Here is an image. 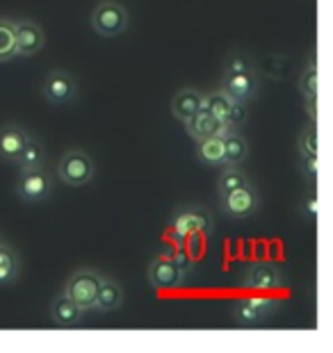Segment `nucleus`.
<instances>
[{"label": "nucleus", "instance_id": "nucleus-1", "mask_svg": "<svg viewBox=\"0 0 333 353\" xmlns=\"http://www.w3.org/2000/svg\"><path fill=\"white\" fill-rule=\"evenodd\" d=\"M213 226H215V223H213V214H210L206 208L192 205V208L178 210V212L173 214L169 235L176 239V244L180 246L187 237L210 235V232H213Z\"/></svg>", "mask_w": 333, "mask_h": 353}, {"label": "nucleus", "instance_id": "nucleus-2", "mask_svg": "<svg viewBox=\"0 0 333 353\" xmlns=\"http://www.w3.org/2000/svg\"><path fill=\"white\" fill-rule=\"evenodd\" d=\"M101 272L96 269H78L66 278L64 294L80 307L82 312H92L96 307V294L101 285Z\"/></svg>", "mask_w": 333, "mask_h": 353}, {"label": "nucleus", "instance_id": "nucleus-3", "mask_svg": "<svg viewBox=\"0 0 333 353\" xmlns=\"http://www.w3.org/2000/svg\"><path fill=\"white\" fill-rule=\"evenodd\" d=\"M59 180L69 187H85L94 180L96 167L94 160L80 148H71L59 157V167H57Z\"/></svg>", "mask_w": 333, "mask_h": 353}, {"label": "nucleus", "instance_id": "nucleus-4", "mask_svg": "<svg viewBox=\"0 0 333 353\" xmlns=\"http://www.w3.org/2000/svg\"><path fill=\"white\" fill-rule=\"evenodd\" d=\"M92 28L96 34L105 37V39L121 34L128 28L126 7L117 0H101L92 12Z\"/></svg>", "mask_w": 333, "mask_h": 353}, {"label": "nucleus", "instance_id": "nucleus-5", "mask_svg": "<svg viewBox=\"0 0 333 353\" xmlns=\"http://www.w3.org/2000/svg\"><path fill=\"white\" fill-rule=\"evenodd\" d=\"M278 307H281V303H278L276 299L247 296V299H238V301L233 303L231 312L238 326H258L267 317H272Z\"/></svg>", "mask_w": 333, "mask_h": 353}, {"label": "nucleus", "instance_id": "nucleus-6", "mask_svg": "<svg viewBox=\"0 0 333 353\" xmlns=\"http://www.w3.org/2000/svg\"><path fill=\"white\" fill-rule=\"evenodd\" d=\"M53 194V178L46 169H21L17 178V196L28 203V205H37L44 203Z\"/></svg>", "mask_w": 333, "mask_h": 353}, {"label": "nucleus", "instance_id": "nucleus-7", "mask_svg": "<svg viewBox=\"0 0 333 353\" xmlns=\"http://www.w3.org/2000/svg\"><path fill=\"white\" fill-rule=\"evenodd\" d=\"M41 96L50 105L71 103L78 96V82L66 69H50L41 82Z\"/></svg>", "mask_w": 333, "mask_h": 353}, {"label": "nucleus", "instance_id": "nucleus-8", "mask_svg": "<svg viewBox=\"0 0 333 353\" xmlns=\"http://www.w3.org/2000/svg\"><path fill=\"white\" fill-rule=\"evenodd\" d=\"M219 201H222L224 214H229L231 219H247V216L258 212V208H260V196L254 185H245V187H240V190L222 194Z\"/></svg>", "mask_w": 333, "mask_h": 353}, {"label": "nucleus", "instance_id": "nucleus-9", "mask_svg": "<svg viewBox=\"0 0 333 353\" xmlns=\"http://www.w3.org/2000/svg\"><path fill=\"white\" fill-rule=\"evenodd\" d=\"M222 92L229 96L231 101L236 103H249L256 99L260 89V80L256 76L254 69L249 71H233V73H224V80H222Z\"/></svg>", "mask_w": 333, "mask_h": 353}, {"label": "nucleus", "instance_id": "nucleus-10", "mask_svg": "<svg viewBox=\"0 0 333 353\" xmlns=\"http://www.w3.org/2000/svg\"><path fill=\"white\" fill-rule=\"evenodd\" d=\"M285 278L283 272L272 262H254L247 267L245 276H242V288L254 292H269L283 288Z\"/></svg>", "mask_w": 333, "mask_h": 353}, {"label": "nucleus", "instance_id": "nucleus-11", "mask_svg": "<svg viewBox=\"0 0 333 353\" xmlns=\"http://www.w3.org/2000/svg\"><path fill=\"white\" fill-rule=\"evenodd\" d=\"M185 130L194 141L208 139V137H226L231 132V128L226 125L222 119H217L213 112H208L206 108H201L192 119L185 121Z\"/></svg>", "mask_w": 333, "mask_h": 353}, {"label": "nucleus", "instance_id": "nucleus-12", "mask_svg": "<svg viewBox=\"0 0 333 353\" xmlns=\"http://www.w3.org/2000/svg\"><path fill=\"white\" fill-rule=\"evenodd\" d=\"M14 30H17L19 57H32L46 46V32H44V28L37 21L32 19L14 21Z\"/></svg>", "mask_w": 333, "mask_h": 353}, {"label": "nucleus", "instance_id": "nucleus-13", "mask_svg": "<svg viewBox=\"0 0 333 353\" xmlns=\"http://www.w3.org/2000/svg\"><path fill=\"white\" fill-rule=\"evenodd\" d=\"M146 274H149V283L158 290H171V288H178V285L187 283L183 274H180L176 265L171 262V258H153Z\"/></svg>", "mask_w": 333, "mask_h": 353}, {"label": "nucleus", "instance_id": "nucleus-14", "mask_svg": "<svg viewBox=\"0 0 333 353\" xmlns=\"http://www.w3.org/2000/svg\"><path fill=\"white\" fill-rule=\"evenodd\" d=\"M30 134L17 123H5L0 128V160L17 162L21 151L26 148Z\"/></svg>", "mask_w": 333, "mask_h": 353}, {"label": "nucleus", "instance_id": "nucleus-15", "mask_svg": "<svg viewBox=\"0 0 333 353\" xmlns=\"http://www.w3.org/2000/svg\"><path fill=\"white\" fill-rule=\"evenodd\" d=\"M201 108H203V92L196 87L180 89L171 101V114L176 117L180 123H185L187 119H192Z\"/></svg>", "mask_w": 333, "mask_h": 353}, {"label": "nucleus", "instance_id": "nucleus-16", "mask_svg": "<svg viewBox=\"0 0 333 353\" xmlns=\"http://www.w3.org/2000/svg\"><path fill=\"white\" fill-rule=\"evenodd\" d=\"M124 303V288L117 278L112 276H101V285H98L96 294V312H115Z\"/></svg>", "mask_w": 333, "mask_h": 353}, {"label": "nucleus", "instance_id": "nucleus-17", "mask_svg": "<svg viewBox=\"0 0 333 353\" xmlns=\"http://www.w3.org/2000/svg\"><path fill=\"white\" fill-rule=\"evenodd\" d=\"M50 319H53V324L59 328H69L82 319V310L62 292V294H57L50 303Z\"/></svg>", "mask_w": 333, "mask_h": 353}, {"label": "nucleus", "instance_id": "nucleus-18", "mask_svg": "<svg viewBox=\"0 0 333 353\" xmlns=\"http://www.w3.org/2000/svg\"><path fill=\"white\" fill-rule=\"evenodd\" d=\"M222 141H224V167L226 164L240 167L249 157V141L240 130H231Z\"/></svg>", "mask_w": 333, "mask_h": 353}, {"label": "nucleus", "instance_id": "nucleus-19", "mask_svg": "<svg viewBox=\"0 0 333 353\" xmlns=\"http://www.w3.org/2000/svg\"><path fill=\"white\" fill-rule=\"evenodd\" d=\"M196 160L206 167H224V141L222 137H208L196 141Z\"/></svg>", "mask_w": 333, "mask_h": 353}, {"label": "nucleus", "instance_id": "nucleus-20", "mask_svg": "<svg viewBox=\"0 0 333 353\" xmlns=\"http://www.w3.org/2000/svg\"><path fill=\"white\" fill-rule=\"evenodd\" d=\"M19 272H21L19 253L14 251L7 242H3L0 244V288L12 285L19 278Z\"/></svg>", "mask_w": 333, "mask_h": 353}, {"label": "nucleus", "instance_id": "nucleus-21", "mask_svg": "<svg viewBox=\"0 0 333 353\" xmlns=\"http://www.w3.org/2000/svg\"><path fill=\"white\" fill-rule=\"evenodd\" d=\"M14 57H19L14 19L0 17V64H3V62H12Z\"/></svg>", "mask_w": 333, "mask_h": 353}, {"label": "nucleus", "instance_id": "nucleus-22", "mask_svg": "<svg viewBox=\"0 0 333 353\" xmlns=\"http://www.w3.org/2000/svg\"><path fill=\"white\" fill-rule=\"evenodd\" d=\"M245 185H251V180H249L245 171L240 167H233V164H226V169L219 174V180H217V192H219V196H222V194L240 190V187H245Z\"/></svg>", "mask_w": 333, "mask_h": 353}, {"label": "nucleus", "instance_id": "nucleus-23", "mask_svg": "<svg viewBox=\"0 0 333 353\" xmlns=\"http://www.w3.org/2000/svg\"><path fill=\"white\" fill-rule=\"evenodd\" d=\"M17 164L21 169H41L46 164V151H44V146L35 137H30L26 148L19 155Z\"/></svg>", "mask_w": 333, "mask_h": 353}, {"label": "nucleus", "instance_id": "nucleus-24", "mask_svg": "<svg viewBox=\"0 0 333 353\" xmlns=\"http://www.w3.org/2000/svg\"><path fill=\"white\" fill-rule=\"evenodd\" d=\"M231 105H233V101L222 92V89H215V92L203 94V108H206L208 112H213V114L217 119H222V121H226V114H229Z\"/></svg>", "mask_w": 333, "mask_h": 353}, {"label": "nucleus", "instance_id": "nucleus-25", "mask_svg": "<svg viewBox=\"0 0 333 353\" xmlns=\"http://www.w3.org/2000/svg\"><path fill=\"white\" fill-rule=\"evenodd\" d=\"M299 92L304 94V99H317V59L313 57L306 64V69L299 76Z\"/></svg>", "mask_w": 333, "mask_h": 353}, {"label": "nucleus", "instance_id": "nucleus-26", "mask_svg": "<svg viewBox=\"0 0 333 353\" xmlns=\"http://www.w3.org/2000/svg\"><path fill=\"white\" fill-rule=\"evenodd\" d=\"M297 151L299 155H320V148H317V123L310 121L304 130H301L299 139H297Z\"/></svg>", "mask_w": 333, "mask_h": 353}, {"label": "nucleus", "instance_id": "nucleus-27", "mask_svg": "<svg viewBox=\"0 0 333 353\" xmlns=\"http://www.w3.org/2000/svg\"><path fill=\"white\" fill-rule=\"evenodd\" d=\"M249 69H254V64H251V59H249L245 52H238V50H233L226 55L224 59V73H233V71H249Z\"/></svg>", "mask_w": 333, "mask_h": 353}, {"label": "nucleus", "instance_id": "nucleus-28", "mask_svg": "<svg viewBox=\"0 0 333 353\" xmlns=\"http://www.w3.org/2000/svg\"><path fill=\"white\" fill-rule=\"evenodd\" d=\"M247 119H249V112L245 108V103H236L233 101L231 105V110H229V114H226V125L231 128V130H240L242 125L247 123Z\"/></svg>", "mask_w": 333, "mask_h": 353}, {"label": "nucleus", "instance_id": "nucleus-29", "mask_svg": "<svg viewBox=\"0 0 333 353\" xmlns=\"http://www.w3.org/2000/svg\"><path fill=\"white\" fill-rule=\"evenodd\" d=\"M301 214H304V219L315 223L317 221V214H320V199H317V192L310 190L304 201H301Z\"/></svg>", "mask_w": 333, "mask_h": 353}, {"label": "nucleus", "instance_id": "nucleus-30", "mask_svg": "<svg viewBox=\"0 0 333 353\" xmlns=\"http://www.w3.org/2000/svg\"><path fill=\"white\" fill-rule=\"evenodd\" d=\"M301 174L310 185H317V176H320V157L317 155H301Z\"/></svg>", "mask_w": 333, "mask_h": 353}, {"label": "nucleus", "instance_id": "nucleus-31", "mask_svg": "<svg viewBox=\"0 0 333 353\" xmlns=\"http://www.w3.org/2000/svg\"><path fill=\"white\" fill-rule=\"evenodd\" d=\"M169 258H171L173 265H176L178 272L183 274L185 281H190V276L194 274V258H192V255L185 253V251H178V253L169 255Z\"/></svg>", "mask_w": 333, "mask_h": 353}, {"label": "nucleus", "instance_id": "nucleus-32", "mask_svg": "<svg viewBox=\"0 0 333 353\" xmlns=\"http://www.w3.org/2000/svg\"><path fill=\"white\" fill-rule=\"evenodd\" d=\"M306 110L310 121H317V99H306Z\"/></svg>", "mask_w": 333, "mask_h": 353}, {"label": "nucleus", "instance_id": "nucleus-33", "mask_svg": "<svg viewBox=\"0 0 333 353\" xmlns=\"http://www.w3.org/2000/svg\"><path fill=\"white\" fill-rule=\"evenodd\" d=\"M3 242H5V239H3V237H0V244H3Z\"/></svg>", "mask_w": 333, "mask_h": 353}]
</instances>
